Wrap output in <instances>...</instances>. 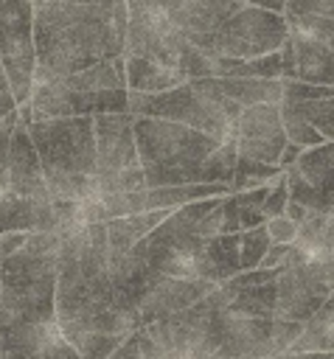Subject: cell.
<instances>
[{
	"label": "cell",
	"instance_id": "cell-1",
	"mask_svg": "<svg viewBox=\"0 0 334 359\" xmlns=\"http://www.w3.org/2000/svg\"><path fill=\"white\" fill-rule=\"evenodd\" d=\"M56 264V320L67 339L81 334H112L126 339L140 328L129 311L115 306L109 278V238L104 222L62 233Z\"/></svg>",
	"mask_w": 334,
	"mask_h": 359
},
{
	"label": "cell",
	"instance_id": "cell-2",
	"mask_svg": "<svg viewBox=\"0 0 334 359\" xmlns=\"http://www.w3.org/2000/svg\"><path fill=\"white\" fill-rule=\"evenodd\" d=\"M36 31V76L79 73L98 59L123 56L129 34L126 0H31Z\"/></svg>",
	"mask_w": 334,
	"mask_h": 359
},
{
	"label": "cell",
	"instance_id": "cell-3",
	"mask_svg": "<svg viewBox=\"0 0 334 359\" xmlns=\"http://www.w3.org/2000/svg\"><path fill=\"white\" fill-rule=\"evenodd\" d=\"M135 137L146 188L202 182V163L222 143L202 129L146 115H135Z\"/></svg>",
	"mask_w": 334,
	"mask_h": 359
},
{
	"label": "cell",
	"instance_id": "cell-4",
	"mask_svg": "<svg viewBox=\"0 0 334 359\" xmlns=\"http://www.w3.org/2000/svg\"><path fill=\"white\" fill-rule=\"evenodd\" d=\"M59 247V233L34 230L20 252L0 261V300L14 317L56 320Z\"/></svg>",
	"mask_w": 334,
	"mask_h": 359
},
{
	"label": "cell",
	"instance_id": "cell-5",
	"mask_svg": "<svg viewBox=\"0 0 334 359\" xmlns=\"http://www.w3.org/2000/svg\"><path fill=\"white\" fill-rule=\"evenodd\" d=\"M241 104L227 98L219 84V76L188 79L163 93H138L129 90V112L146 118H166L194 129H202L219 140L230 135L233 121L241 115Z\"/></svg>",
	"mask_w": 334,
	"mask_h": 359
},
{
	"label": "cell",
	"instance_id": "cell-6",
	"mask_svg": "<svg viewBox=\"0 0 334 359\" xmlns=\"http://www.w3.org/2000/svg\"><path fill=\"white\" fill-rule=\"evenodd\" d=\"M45 174H95V121L93 115L45 118L28 123Z\"/></svg>",
	"mask_w": 334,
	"mask_h": 359
},
{
	"label": "cell",
	"instance_id": "cell-7",
	"mask_svg": "<svg viewBox=\"0 0 334 359\" xmlns=\"http://www.w3.org/2000/svg\"><path fill=\"white\" fill-rule=\"evenodd\" d=\"M289 36V22L283 11H272L264 6H241L219 31H213L199 50L208 56H233V59H253L272 50Z\"/></svg>",
	"mask_w": 334,
	"mask_h": 359
},
{
	"label": "cell",
	"instance_id": "cell-8",
	"mask_svg": "<svg viewBox=\"0 0 334 359\" xmlns=\"http://www.w3.org/2000/svg\"><path fill=\"white\" fill-rule=\"evenodd\" d=\"M0 59L17 104H25L34 93L36 76V31L31 0H0Z\"/></svg>",
	"mask_w": 334,
	"mask_h": 359
},
{
	"label": "cell",
	"instance_id": "cell-9",
	"mask_svg": "<svg viewBox=\"0 0 334 359\" xmlns=\"http://www.w3.org/2000/svg\"><path fill=\"white\" fill-rule=\"evenodd\" d=\"M208 353L219 359H275V317H241L216 306L208 334Z\"/></svg>",
	"mask_w": 334,
	"mask_h": 359
},
{
	"label": "cell",
	"instance_id": "cell-10",
	"mask_svg": "<svg viewBox=\"0 0 334 359\" xmlns=\"http://www.w3.org/2000/svg\"><path fill=\"white\" fill-rule=\"evenodd\" d=\"M334 294V261H306L289 266L278 278L275 317L306 323Z\"/></svg>",
	"mask_w": 334,
	"mask_h": 359
},
{
	"label": "cell",
	"instance_id": "cell-11",
	"mask_svg": "<svg viewBox=\"0 0 334 359\" xmlns=\"http://www.w3.org/2000/svg\"><path fill=\"white\" fill-rule=\"evenodd\" d=\"M230 135L239 146V160H255L278 165L283 146L289 143L281 121V104H255L244 107L233 121Z\"/></svg>",
	"mask_w": 334,
	"mask_h": 359
},
{
	"label": "cell",
	"instance_id": "cell-12",
	"mask_svg": "<svg viewBox=\"0 0 334 359\" xmlns=\"http://www.w3.org/2000/svg\"><path fill=\"white\" fill-rule=\"evenodd\" d=\"M0 348L14 359H81V353L62 334L59 320L11 317L0 331Z\"/></svg>",
	"mask_w": 334,
	"mask_h": 359
},
{
	"label": "cell",
	"instance_id": "cell-13",
	"mask_svg": "<svg viewBox=\"0 0 334 359\" xmlns=\"http://www.w3.org/2000/svg\"><path fill=\"white\" fill-rule=\"evenodd\" d=\"M95 121V177L121 174L138 168V137L132 112H104L93 115Z\"/></svg>",
	"mask_w": 334,
	"mask_h": 359
},
{
	"label": "cell",
	"instance_id": "cell-14",
	"mask_svg": "<svg viewBox=\"0 0 334 359\" xmlns=\"http://www.w3.org/2000/svg\"><path fill=\"white\" fill-rule=\"evenodd\" d=\"M216 286L219 283L202 280V278H174V275L154 272L152 286H149L143 303L138 306V320H140V325H149L168 314L185 311L194 303H199L202 297H208Z\"/></svg>",
	"mask_w": 334,
	"mask_h": 359
},
{
	"label": "cell",
	"instance_id": "cell-15",
	"mask_svg": "<svg viewBox=\"0 0 334 359\" xmlns=\"http://www.w3.org/2000/svg\"><path fill=\"white\" fill-rule=\"evenodd\" d=\"M8 191L20 196H34L45 199L51 196L48 182H45V168L36 151V143L31 137L28 123H17L11 135V149H8Z\"/></svg>",
	"mask_w": 334,
	"mask_h": 359
},
{
	"label": "cell",
	"instance_id": "cell-16",
	"mask_svg": "<svg viewBox=\"0 0 334 359\" xmlns=\"http://www.w3.org/2000/svg\"><path fill=\"white\" fill-rule=\"evenodd\" d=\"M109 278H112V292H115V306H121L123 311H129L138 320V306L143 303L154 269L149 266V261L132 247L126 252H112L109 250ZM140 325V320H138Z\"/></svg>",
	"mask_w": 334,
	"mask_h": 359
},
{
	"label": "cell",
	"instance_id": "cell-17",
	"mask_svg": "<svg viewBox=\"0 0 334 359\" xmlns=\"http://www.w3.org/2000/svg\"><path fill=\"white\" fill-rule=\"evenodd\" d=\"M244 3L239 0H188L182 8H177L168 20L182 31V36L188 42H194L196 48L213 34L219 31Z\"/></svg>",
	"mask_w": 334,
	"mask_h": 359
},
{
	"label": "cell",
	"instance_id": "cell-18",
	"mask_svg": "<svg viewBox=\"0 0 334 359\" xmlns=\"http://www.w3.org/2000/svg\"><path fill=\"white\" fill-rule=\"evenodd\" d=\"M126 56V87L129 90H138V93H163V90H171L182 81H188L180 70L157 62V59H146V56H132V53H123Z\"/></svg>",
	"mask_w": 334,
	"mask_h": 359
},
{
	"label": "cell",
	"instance_id": "cell-19",
	"mask_svg": "<svg viewBox=\"0 0 334 359\" xmlns=\"http://www.w3.org/2000/svg\"><path fill=\"white\" fill-rule=\"evenodd\" d=\"M168 208H157V210H143V213H132V216H118L104 222L107 224V238H109V250L112 252H126L132 250L140 238H146L160 222L168 219Z\"/></svg>",
	"mask_w": 334,
	"mask_h": 359
},
{
	"label": "cell",
	"instance_id": "cell-20",
	"mask_svg": "<svg viewBox=\"0 0 334 359\" xmlns=\"http://www.w3.org/2000/svg\"><path fill=\"white\" fill-rule=\"evenodd\" d=\"M219 292H222V297H225V303H227V309L233 314H241V317H275L278 280L258 283V286H244V289H236V292H227L219 283Z\"/></svg>",
	"mask_w": 334,
	"mask_h": 359
},
{
	"label": "cell",
	"instance_id": "cell-21",
	"mask_svg": "<svg viewBox=\"0 0 334 359\" xmlns=\"http://www.w3.org/2000/svg\"><path fill=\"white\" fill-rule=\"evenodd\" d=\"M295 168L328 199L331 213H334V140H326L320 146L303 149V154L298 157Z\"/></svg>",
	"mask_w": 334,
	"mask_h": 359
},
{
	"label": "cell",
	"instance_id": "cell-22",
	"mask_svg": "<svg viewBox=\"0 0 334 359\" xmlns=\"http://www.w3.org/2000/svg\"><path fill=\"white\" fill-rule=\"evenodd\" d=\"M227 98L239 101L241 107L255 104H281L283 101V79H244V76H225L219 79Z\"/></svg>",
	"mask_w": 334,
	"mask_h": 359
},
{
	"label": "cell",
	"instance_id": "cell-23",
	"mask_svg": "<svg viewBox=\"0 0 334 359\" xmlns=\"http://www.w3.org/2000/svg\"><path fill=\"white\" fill-rule=\"evenodd\" d=\"M309 351H334V294L303 323L300 337L289 348V353H309Z\"/></svg>",
	"mask_w": 334,
	"mask_h": 359
},
{
	"label": "cell",
	"instance_id": "cell-24",
	"mask_svg": "<svg viewBox=\"0 0 334 359\" xmlns=\"http://www.w3.org/2000/svg\"><path fill=\"white\" fill-rule=\"evenodd\" d=\"M236 163H239V146L236 137L227 135L202 163V182H233Z\"/></svg>",
	"mask_w": 334,
	"mask_h": 359
},
{
	"label": "cell",
	"instance_id": "cell-25",
	"mask_svg": "<svg viewBox=\"0 0 334 359\" xmlns=\"http://www.w3.org/2000/svg\"><path fill=\"white\" fill-rule=\"evenodd\" d=\"M281 104H289L326 140H334V95H326V98H317V101H281Z\"/></svg>",
	"mask_w": 334,
	"mask_h": 359
},
{
	"label": "cell",
	"instance_id": "cell-26",
	"mask_svg": "<svg viewBox=\"0 0 334 359\" xmlns=\"http://www.w3.org/2000/svg\"><path fill=\"white\" fill-rule=\"evenodd\" d=\"M289 31H300L317 42H323L331 53H334V20L331 17H320V14H295V11H283Z\"/></svg>",
	"mask_w": 334,
	"mask_h": 359
},
{
	"label": "cell",
	"instance_id": "cell-27",
	"mask_svg": "<svg viewBox=\"0 0 334 359\" xmlns=\"http://www.w3.org/2000/svg\"><path fill=\"white\" fill-rule=\"evenodd\" d=\"M281 121H283V132H286V137H289L292 143H298V146H303V149H312V146L326 143V137H323L300 112H295L289 104H281Z\"/></svg>",
	"mask_w": 334,
	"mask_h": 359
},
{
	"label": "cell",
	"instance_id": "cell-28",
	"mask_svg": "<svg viewBox=\"0 0 334 359\" xmlns=\"http://www.w3.org/2000/svg\"><path fill=\"white\" fill-rule=\"evenodd\" d=\"M283 168L281 165H269V163H255V160H239L236 163V174H233V191H247V188H258L264 182H272Z\"/></svg>",
	"mask_w": 334,
	"mask_h": 359
},
{
	"label": "cell",
	"instance_id": "cell-29",
	"mask_svg": "<svg viewBox=\"0 0 334 359\" xmlns=\"http://www.w3.org/2000/svg\"><path fill=\"white\" fill-rule=\"evenodd\" d=\"M269 247H272V238H269V233H267V224L241 230V269H255V266H261V261H264V255L269 252Z\"/></svg>",
	"mask_w": 334,
	"mask_h": 359
},
{
	"label": "cell",
	"instance_id": "cell-30",
	"mask_svg": "<svg viewBox=\"0 0 334 359\" xmlns=\"http://www.w3.org/2000/svg\"><path fill=\"white\" fill-rule=\"evenodd\" d=\"M283 171H286V185H289V196H292V199L303 202V205L312 208V210H331L328 199H326L295 165H289V168H283Z\"/></svg>",
	"mask_w": 334,
	"mask_h": 359
},
{
	"label": "cell",
	"instance_id": "cell-31",
	"mask_svg": "<svg viewBox=\"0 0 334 359\" xmlns=\"http://www.w3.org/2000/svg\"><path fill=\"white\" fill-rule=\"evenodd\" d=\"M17 123H20V109L8 112L0 121V196L8 188V149H11V135H14Z\"/></svg>",
	"mask_w": 334,
	"mask_h": 359
},
{
	"label": "cell",
	"instance_id": "cell-32",
	"mask_svg": "<svg viewBox=\"0 0 334 359\" xmlns=\"http://www.w3.org/2000/svg\"><path fill=\"white\" fill-rule=\"evenodd\" d=\"M286 202H289V185H286V171H281L275 180H272V191L264 202V216L272 219V216H283L286 210Z\"/></svg>",
	"mask_w": 334,
	"mask_h": 359
},
{
	"label": "cell",
	"instance_id": "cell-33",
	"mask_svg": "<svg viewBox=\"0 0 334 359\" xmlns=\"http://www.w3.org/2000/svg\"><path fill=\"white\" fill-rule=\"evenodd\" d=\"M267 233L272 238V244H295L298 238V224L283 213V216H272L267 219Z\"/></svg>",
	"mask_w": 334,
	"mask_h": 359
},
{
	"label": "cell",
	"instance_id": "cell-34",
	"mask_svg": "<svg viewBox=\"0 0 334 359\" xmlns=\"http://www.w3.org/2000/svg\"><path fill=\"white\" fill-rule=\"evenodd\" d=\"M28 236L25 230H11V233H0V261L3 258H11L14 252H20L25 244H28Z\"/></svg>",
	"mask_w": 334,
	"mask_h": 359
},
{
	"label": "cell",
	"instance_id": "cell-35",
	"mask_svg": "<svg viewBox=\"0 0 334 359\" xmlns=\"http://www.w3.org/2000/svg\"><path fill=\"white\" fill-rule=\"evenodd\" d=\"M17 107H20V104H17V98H14L11 81H8V73H6L3 59H0V121H3L8 112H14Z\"/></svg>",
	"mask_w": 334,
	"mask_h": 359
},
{
	"label": "cell",
	"instance_id": "cell-36",
	"mask_svg": "<svg viewBox=\"0 0 334 359\" xmlns=\"http://www.w3.org/2000/svg\"><path fill=\"white\" fill-rule=\"evenodd\" d=\"M281 59H283V79H295L298 76V56H295L292 36H286V42L281 45Z\"/></svg>",
	"mask_w": 334,
	"mask_h": 359
},
{
	"label": "cell",
	"instance_id": "cell-37",
	"mask_svg": "<svg viewBox=\"0 0 334 359\" xmlns=\"http://www.w3.org/2000/svg\"><path fill=\"white\" fill-rule=\"evenodd\" d=\"M289 247H292V244H272V247H269V252L264 255L261 266H267V269H283V261H286Z\"/></svg>",
	"mask_w": 334,
	"mask_h": 359
},
{
	"label": "cell",
	"instance_id": "cell-38",
	"mask_svg": "<svg viewBox=\"0 0 334 359\" xmlns=\"http://www.w3.org/2000/svg\"><path fill=\"white\" fill-rule=\"evenodd\" d=\"M283 213H286V216L300 227V224L312 216V208H306L303 202H298V199H292V196H289V202H286V210H283Z\"/></svg>",
	"mask_w": 334,
	"mask_h": 359
},
{
	"label": "cell",
	"instance_id": "cell-39",
	"mask_svg": "<svg viewBox=\"0 0 334 359\" xmlns=\"http://www.w3.org/2000/svg\"><path fill=\"white\" fill-rule=\"evenodd\" d=\"M300 154H303V146H298V143H292V140H289V143L283 146V154H281V163H278V165H281V168H289V165H295V163H298V157H300Z\"/></svg>",
	"mask_w": 334,
	"mask_h": 359
},
{
	"label": "cell",
	"instance_id": "cell-40",
	"mask_svg": "<svg viewBox=\"0 0 334 359\" xmlns=\"http://www.w3.org/2000/svg\"><path fill=\"white\" fill-rule=\"evenodd\" d=\"M275 359H334V351H309V353H281Z\"/></svg>",
	"mask_w": 334,
	"mask_h": 359
},
{
	"label": "cell",
	"instance_id": "cell-41",
	"mask_svg": "<svg viewBox=\"0 0 334 359\" xmlns=\"http://www.w3.org/2000/svg\"><path fill=\"white\" fill-rule=\"evenodd\" d=\"M239 3H247V6H264V8H272V11H283V8H286V0H239Z\"/></svg>",
	"mask_w": 334,
	"mask_h": 359
},
{
	"label": "cell",
	"instance_id": "cell-42",
	"mask_svg": "<svg viewBox=\"0 0 334 359\" xmlns=\"http://www.w3.org/2000/svg\"><path fill=\"white\" fill-rule=\"evenodd\" d=\"M0 359H14V356H11L8 351H3V348H0Z\"/></svg>",
	"mask_w": 334,
	"mask_h": 359
},
{
	"label": "cell",
	"instance_id": "cell-43",
	"mask_svg": "<svg viewBox=\"0 0 334 359\" xmlns=\"http://www.w3.org/2000/svg\"><path fill=\"white\" fill-rule=\"evenodd\" d=\"M328 84H331V87H334V73H331V79H328Z\"/></svg>",
	"mask_w": 334,
	"mask_h": 359
}]
</instances>
